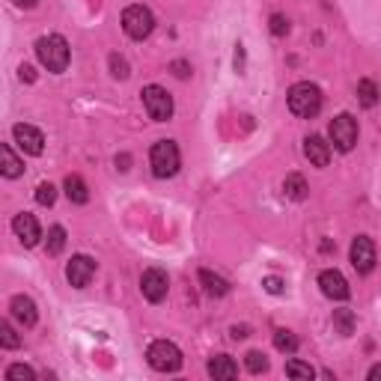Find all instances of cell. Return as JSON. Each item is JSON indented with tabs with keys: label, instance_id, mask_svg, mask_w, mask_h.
<instances>
[{
	"label": "cell",
	"instance_id": "obj_1",
	"mask_svg": "<svg viewBox=\"0 0 381 381\" xmlns=\"http://www.w3.org/2000/svg\"><path fill=\"white\" fill-rule=\"evenodd\" d=\"M289 111L301 119H313L319 111H322V89L310 81H298L289 87V96H286Z\"/></svg>",
	"mask_w": 381,
	"mask_h": 381
},
{
	"label": "cell",
	"instance_id": "obj_2",
	"mask_svg": "<svg viewBox=\"0 0 381 381\" xmlns=\"http://www.w3.org/2000/svg\"><path fill=\"white\" fill-rule=\"evenodd\" d=\"M36 57H39V63L48 69V72H54V74H60V72H66L69 69V57H72V51H69V42L60 36V33H51V36H42L39 42H36Z\"/></svg>",
	"mask_w": 381,
	"mask_h": 381
},
{
	"label": "cell",
	"instance_id": "obj_3",
	"mask_svg": "<svg viewBox=\"0 0 381 381\" xmlns=\"http://www.w3.org/2000/svg\"><path fill=\"white\" fill-rule=\"evenodd\" d=\"M149 167H152V176H155V179L176 176L179 167H182V155H179L176 140H158V143H152V149H149Z\"/></svg>",
	"mask_w": 381,
	"mask_h": 381
},
{
	"label": "cell",
	"instance_id": "obj_4",
	"mask_svg": "<svg viewBox=\"0 0 381 381\" xmlns=\"http://www.w3.org/2000/svg\"><path fill=\"white\" fill-rule=\"evenodd\" d=\"M123 30L128 39L143 42L152 30H155V15H152L149 6H143V4H131L123 12Z\"/></svg>",
	"mask_w": 381,
	"mask_h": 381
},
{
	"label": "cell",
	"instance_id": "obj_5",
	"mask_svg": "<svg viewBox=\"0 0 381 381\" xmlns=\"http://www.w3.org/2000/svg\"><path fill=\"white\" fill-rule=\"evenodd\" d=\"M146 360L152 370L158 372H179L182 370V352L179 346L170 343V340H155L149 348H146Z\"/></svg>",
	"mask_w": 381,
	"mask_h": 381
},
{
	"label": "cell",
	"instance_id": "obj_6",
	"mask_svg": "<svg viewBox=\"0 0 381 381\" xmlns=\"http://www.w3.org/2000/svg\"><path fill=\"white\" fill-rule=\"evenodd\" d=\"M328 137L337 152H352L355 143H358V119L352 114H340L331 119L328 126Z\"/></svg>",
	"mask_w": 381,
	"mask_h": 381
},
{
	"label": "cell",
	"instance_id": "obj_7",
	"mask_svg": "<svg viewBox=\"0 0 381 381\" xmlns=\"http://www.w3.org/2000/svg\"><path fill=\"white\" fill-rule=\"evenodd\" d=\"M143 108L149 114V119H155V123H167V119L173 116V96L167 93L164 87L158 84H149L143 87Z\"/></svg>",
	"mask_w": 381,
	"mask_h": 381
},
{
	"label": "cell",
	"instance_id": "obj_8",
	"mask_svg": "<svg viewBox=\"0 0 381 381\" xmlns=\"http://www.w3.org/2000/svg\"><path fill=\"white\" fill-rule=\"evenodd\" d=\"M140 289L149 304H161L167 298V292H170V277H167L164 268H146L140 277Z\"/></svg>",
	"mask_w": 381,
	"mask_h": 381
},
{
	"label": "cell",
	"instance_id": "obj_9",
	"mask_svg": "<svg viewBox=\"0 0 381 381\" xmlns=\"http://www.w3.org/2000/svg\"><path fill=\"white\" fill-rule=\"evenodd\" d=\"M93 277H96V259H93V256L78 253V256L69 259V265H66V280H69V286L84 289V286H89V280H93Z\"/></svg>",
	"mask_w": 381,
	"mask_h": 381
},
{
	"label": "cell",
	"instance_id": "obj_10",
	"mask_svg": "<svg viewBox=\"0 0 381 381\" xmlns=\"http://www.w3.org/2000/svg\"><path fill=\"white\" fill-rule=\"evenodd\" d=\"M12 233L18 236V241H21L24 248H36L39 238H42V226H39L36 215L21 211V215H15V221H12Z\"/></svg>",
	"mask_w": 381,
	"mask_h": 381
},
{
	"label": "cell",
	"instance_id": "obj_11",
	"mask_svg": "<svg viewBox=\"0 0 381 381\" xmlns=\"http://www.w3.org/2000/svg\"><path fill=\"white\" fill-rule=\"evenodd\" d=\"M352 265L358 274H370L375 268V245H372V238L370 236H358L352 241Z\"/></svg>",
	"mask_w": 381,
	"mask_h": 381
},
{
	"label": "cell",
	"instance_id": "obj_12",
	"mask_svg": "<svg viewBox=\"0 0 381 381\" xmlns=\"http://www.w3.org/2000/svg\"><path fill=\"white\" fill-rule=\"evenodd\" d=\"M319 286H322V295L331 298V301H348V295H352L348 280L343 277L337 268H328V271L319 274Z\"/></svg>",
	"mask_w": 381,
	"mask_h": 381
},
{
	"label": "cell",
	"instance_id": "obj_13",
	"mask_svg": "<svg viewBox=\"0 0 381 381\" xmlns=\"http://www.w3.org/2000/svg\"><path fill=\"white\" fill-rule=\"evenodd\" d=\"M12 137H15V143H18V149L24 152V155H42L45 137H42L39 128L27 126V123H18V126L12 128Z\"/></svg>",
	"mask_w": 381,
	"mask_h": 381
},
{
	"label": "cell",
	"instance_id": "obj_14",
	"mask_svg": "<svg viewBox=\"0 0 381 381\" xmlns=\"http://www.w3.org/2000/svg\"><path fill=\"white\" fill-rule=\"evenodd\" d=\"M304 155L313 167H328L331 164V143H325V137L307 134L304 137Z\"/></svg>",
	"mask_w": 381,
	"mask_h": 381
},
{
	"label": "cell",
	"instance_id": "obj_15",
	"mask_svg": "<svg viewBox=\"0 0 381 381\" xmlns=\"http://www.w3.org/2000/svg\"><path fill=\"white\" fill-rule=\"evenodd\" d=\"M9 307H12V316L18 319V325H24V328H33V325H36L39 313H36L33 298H27V295H15Z\"/></svg>",
	"mask_w": 381,
	"mask_h": 381
},
{
	"label": "cell",
	"instance_id": "obj_16",
	"mask_svg": "<svg viewBox=\"0 0 381 381\" xmlns=\"http://www.w3.org/2000/svg\"><path fill=\"white\" fill-rule=\"evenodd\" d=\"M209 375L215 378V381H230V378H236L238 375V367H236V360L230 358V355H215L209 360Z\"/></svg>",
	"mask_w": 381,
	"mask_h": 381
},
{
	"label": "cell",
	"instance_id": "obj_17",
	"mask_svg": "<svg viewBox=\"0 0 381 381\" xmlns=\"http://www.w3.org/2000/svg\"><path fill=\"white\" fill-rule=\"evenodd\" d=\"M24 173V161L15 155L9 143H0V176L6 179H18Z\"/></svg>",
	"mask_w": 381,
	"mask_h": 381
},
{
	"label": "cell",
	"instance_id": "obj_18",
	"mask_svg": "<svg viewBox=\"0 0 381 381\" xmlns=\"http://www.w3.org/2000/svg\"><path fill=\"white\" fill-rule=\"evenodd\" d=\"M63 188H66V197H69V203H74V206H84V203H89V188H87V182H84L78 173L66 176Z\"/></svg>",
	"mask_w": 381,
	"mask_h": 381
},
{
	"label": "cell",
	"instance_id": "obj_19",
	"mask_svg": "<svg viewBox=\"0 0 381 381\" xmlns=\"http://www.w3.org/2000/svg\"><path fill=\"white\" fill-rule=\"evenodd\" d=\"M283 194L289 197V200H295V203L307 200V194H310L307 179H304L301 173H289V176L283 179Z\"/></svg>",
	"mask_w": 381,
	"mask_h": 381
},
{
	"label": "cell",
	"instance_id": "obj_20",
	"mask_svg": "<svg viewBox=\"0 0 381 381\" xmlns=\"http://www.w3.org/2000/svg\"><path fill=\"white\" fill-rule=\"evenodd\" d=\"M200 283L206 289V295H211V298H223L226 292H230V283H226L223 277H218V274H211L209 268H200Z\"/></svg>",
	"mask_w": 381,
	"mask_h": 381
},
{
	"label": "cell",
	"instance_id": "obj_21",
	"mask_svg": "<svg viewBox=\"0 0 381 381\" xmlns=\"http://www.w3.org/2000/svg\"><path fill=\"white\" fill-rule=\"evenodd\" d=\"M274 348H277V352H283V355H295V352H298L295 333L286 331V328H277V331H274Z\"/></svg>",
	"mask_w": 381,
	"mask_h": 381
},
{
	"label": "cell",
	"instance_id": "obj_22",
	"mask_svg": "<svg viewBox=\"0 0 381 381\" xmlns=\"http://www.w3.org/2000/svg\"><path fill=\"white\" fill-rule=\"evenodd\" d=\"M355 325H358V319H355L352 310H333V328H337V333H343V337H352Z\"/></svg>",
	"mask_w": 381,
	"mask_h": 381
},
{
	"label": "cell",
	"instance_id": "obj_23",
	"mask_svg": "<svg viewBox=\"0 0 381 381\" xmlns=\"http://www.w3.org/2000/svg\"><path fill=\"white\" fill-rule=\"evenodd\" d=\"M63 248H66V230L57 223V226H51V230H48L45 250H48V256H60V253H63Z\"/></svg>",
	"mask_w": 381,
	"mask_h": 381
},
{
	"label": "cell",
	"instance_id": "obj_24",
	"mask_svg": "<svg viewBox=\"0 0 381 381\" xmlns=\"http://www.w3.org/2000/svg\"><path fill=\"white\" fill-rule=\"evenodd\" d=\"M358 99H360L363 108H375V104H378V87L370 78L358 81Z\"/></svg>",
	"mask_w": 381,
	"mask_h": 381
},
{
	"label": "cell",
	"instance_id": "obj_25",
	"mask_svg": "<svg viewBox=\"0 0 381 381\" xmlns=\"http://www.w3.org/2000/svg\"><path fill=\"white\" fill-rule=\"evenodd\" d=\"M286 375H289V378H298V381H310V378L316 375V370L310 367V363L292 358V360H286Z\"/></svg>",
	"mask_w": 381,
	"mask_h": 381
},
{
	"label": "cell",
	"instance_id": "obj_26",
	"mask_svg": "<svg viewBox=\"0 0 381 381\" xmlns=\"http://www.w3.org/2000/svg\"><path fill=\"white\" fill-rule=\"evenodd\" d=\"M0 348H21V337L6 319H0Z\"/></svg>",
	"mask_w": 381,
	"mask_h": 381
},
{
	"label": "cell",
	"instance_id": "obj_27",
	"mask_svg": "<svg viewBox=\"0 0 381 381\" xmlns=\"http://www.w3.org/2000/svg\"><path fill=\"white\" fill-rule=\"evenodd\" d=\"M245 367H248V372L259 375V372L268 370V358H265L263 352H248V355H245Z\"/></svg>",
	"mask_w": 381,
	"mask_h": 381
},
{
	"label": "cell",
	"instance_id": "obj_28",
	"mask_svg": "<svg viewBox=\"0 0 381 381\" xmlns=\"http://www.w3.org/2000/svg\"><path fill=\"white\" fill-rule=\"evenodd\" d=\"M57 200V188L51 185V182H42V185L36 188V203L39 206H54Z\"/></svg>",
	"mask_w": 381,
	"mask_h": 381
},
{
	"label": "cell",
	"instance_id": "obj_29",
	"mask_svg": "<svg viewBox=\"0 0 381 381\" xmlns=\"http://www.w3.org/2000/svg\"><path fill=\"white\" fill-rule=\"evenodd\" d=\"M6 378H24V381H33L36 378V370L27 367V363H12L6 370Z\"/></svg>",
	"mask_w": 381,
	"mask_h": 381
},
{
	"label": "cell",
	"instance_id": "obj_30",
	"mask_svg": "<svg viewBox=\"0 0 381 381\" xmlns=\"http://www.w3.org/2000/svg\"><path fill=\"white\" fill-rule=\"evenodd\" d=\"M111 72H114V78L116 81H126L128 78V63H126V60L123 57H119V54H111Z\"/></svg>",
	"mask_w": 381,
	"mask_h": 381
},
{
	"label": "cell",
	"instance_id": "obj_31",
	"mask_svg": "<svg viewBox=\"0 0 381 381\" xmlns=\"http://www.w3.org/2000/svg\"><path fill=\"white\" fill-rule=\"evenodd\" d=\"M268 24H271V33L274 36H286L289 33V18H286V15H280V12H274Z\"/></svg>",
	"mask_w": 381,
	"mask_h": 381
},
{
	"label": "cell",
	"instance_id": "obj_32",
	"mask_svg": "<svg viewBox=\"0 0 381 381\" xmlns=\"http://www.w3.org/2000/svg\"><path fill=\"white\" fill-rule=\"evenodd\" d=\"M263 289H265L268 295H283V292H286V283H283L280 277H274V274H271V277H265V280H263Z\"/></svg>",
	"mask_w": 381,
	"mask_h": 381
},
{
	"label": "cell",
	"instance_id": "obj_33",
	"mask_svg": "<svg viewBox=\"0 0 381 381\" xmlns=\"http://www.w3.org/2000/svg\"><path fill=\"white\" fill-rule=\"evenodd\" d=\"M170 69H173V74H176V78H182V81H185V78H191V63H185V60H173V63H170Z\"/></svg>",
	"mask_w": 381,
	"mask_h": 381
},
{
	"label": "cell",
	"instance_id": "obj_34",
	"mask_svg": "<svg viewBox=\"0 0 381 381\" xmlns=\"http://www.w3.org/2000/svg\"><path fill=\"white\" fill-rule=\"evenodd\" d=\"M18 78L27 81V84H33V81H36V69L27 66V63H21V66H18Z\"/></svg>",
	"mask_w": 381,
	"mask_h": 381
},
{
	"label": "cell",
	"instance_id": "obj_35",
	"mask_svg": "<svg viewBox=\"0 0 381 381\" xmlns=\"http://www.w3.org/2000/svg\"><path fill=\"white\" fill-rule=\"evenodd\" d=\"M230 333H233V340H245L248 333H250V328H248V325H236Z\"/></svg>",
	"mask_w": 381,
	"mask_h": 381
},
{
	"label": "cell",
	"instance_id": "obj_36",
	"mask_svg": "<svg viewBox=\"0 0 381 381\" xmlns=\"http://www.w3.org/2000/svg\"><path fill=\"white\" fill-rule=\"evenodd\" d=\"M12 4L18 6V9H36V4H39V0H12Z\"/></svg>",
	"mask_w": 381,
	"mask_h": 381
},
{
	"label": "cell",
	"instance_id": "obj_37",
	"mask_svg": "<svg viewBox=\"0 0 381 381\" xmlns=\"http://www.w3.org/2000/svg\"><path fill=\"white\" fill-rule=\"evenodd\" d=\"M241 66H245V51H241V45L236 48V69L241 72Z\"/></svg>",
	"mask_w": 381,
	"mask_h": 381
},
{
	"label": "cell",
	"instance_id": "obj_38",
	"mask_svg": "<svg viewBox=\"0 0 381 381\" xmlns=\"http://www.w3.org/2000/svg\"><path fill=\"white\" fill-rule=\"evenodd\" d=\"M128 164H131L128 155H119V158H116V167H119V170H128Z\"/></svg>",
	"mask_w": 381,
	"mask_h": 381
}]
</instances>
